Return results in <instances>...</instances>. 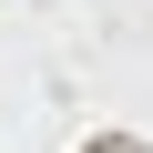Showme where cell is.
Here are the masks:
<instances>
[{
  "label": "cell",
  "instance_id": "cell-1",
  "mask_svg": "<svg viewBox=\"0 0 153 153\" xmlns=\"http://www.w3.org/2000/svg\"><path fill=\"white\" fill-rule=\"evenodd\" d=\"M82 153H143V143H133V133H102V143H82Z\"/></svg>",
  "mask_w": 153,
  "mask_h": 153
}]
</instances>
